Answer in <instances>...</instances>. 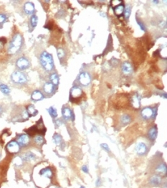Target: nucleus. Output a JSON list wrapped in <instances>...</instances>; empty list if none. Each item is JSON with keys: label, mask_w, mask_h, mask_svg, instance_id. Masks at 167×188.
Wrapping results in <instances>:
<instances>
[{"label": "nucleus", "mask_w": 167, "mask_h": 188, "mask_svg": "<svg viewBox=\"0 0 167 188\" xmlns=\"http://www.w3.org/2000/svg\"><path fill=\"white\" fill-rule=\"evenodd\" d=\"M101 147L103 148L105 150H106L107 152H109V151H110L108 146V144H101Z\"/></svg>", "instance_id": "58836bf2"}, {"label": "nucleus", "mask_w": 167, "mask_h": 188, "mask_svg": "<svg viewBox=\"0 0 167 188\" xmlns=\"http://www.w3.org/2000/svg\"><path fill=\"white\" fill-rule=\"evenodd\" d=\"M131 104L134 108L138 109L141 106V96L138 94L136 93L134 94V96L131 98Z\"/></svg>", "instance_id": "f8f14e48"}, {"label": "nucleus", "mask_w": 167, "mask_h": 188, "mask_svg": "<svg viewBox=\"0 0 167 188\" xmlns=\"http://www.w3.org/2000/svg\"><path fill=\"white\" fill-rule=\"evenodd\" d=\"M40 174L41 175H42V176H44V177L50 178L52 176V170L50 169V167H46V168L42 169V170L40 171Z\"/></svg>", "instance_id": "6ab92c4d"}, {"label": "nucleus", "mask_w": 167, "mask_h": 188, "mask_svg": "<svg viewBox=\"0 0 167 188\" xmlns=\"http://www.w3.org/2000/svg\"><path fill=\"white\" fill-rule=\"evenodd\" d=\"M53 141L56 144H60L62 141V137L58 134H55L53 135Z\"/></svg>", "instance_id": "c85d7f7f"}, {"label": "nucleus", "mask_w": 167, "mask_h": 188, "mask_svg": "<svg viewBox=\"0 0 167 188\" xmlns=\"http://www.w3.org/2000/svg\"><path fill=\"white\" fill-rule=\"evenodd\" d=\"M34 141L38 144H42L44 143V139H43V137H42V136H37L34 138Z\"/></svg>", "instance_id": "2f4dec72"}, {"label": "nucleus", "mask_w": 167, "mask_h": 188, "mask_svg": "<svg viewBox=\"0 0 167 188\" xmlns=\"http://www.w3.org/2000/svg\"><path fill=\"white\" fill-rule=\"evenodd\" d=\"M62 114L63 118L65 120H70V119H73V114L72 111L68 108V107H63L62 109Z\"/></svg>", "instance_id": "9b49d317"}, {"label": "nucleus", "mask_w": 167, "mask_h": 188, "mask_svg": "<svg viewBox=\"0 0 167 188\" xmlns=\"http://www.w3.org/2000/svg\"><path fill=\"white\" fill-rule=\"evenodd\" d=\"M80 188H85L84 186H81V187H80Z\"/></svg>", "instance_id": "79ce46f5"}, {"label": "nucleus", "mask_w": 167, "mask_h": 188, "mask_svg": "<svg viewBox=\"0 0 167 188\" xmlns=\"http://www.w3.org/2000/svg\"><path fill=\"white\" fill-rule=\"evenodd\" d=\"M27 113L30 116H36L37 114L38 111L33 105H30L27 107Z\"/></svg>", "instance_id": "5701e85b"}, {"label": "nucleus", "mask_w": 167, "mask_h": 188, "mask_svg": "<svg viewBox=\"0 0 167 188\" xmlns=\"http://www.w3.org/2000/svg\"><path fill=\"white\" fill-rule=\"evenodd\" d=\"M124 15H125V17L126 19H128L129 17H130V15H131V7H127L126 8L124 9Z\"/></svg>", "instance_id": "7c9ffc66"}, {"label": "nucleus", "mask_w": 167, "mask_h": 188, "mask_svg": "<svg viewBox=\"0 0 167 188\" xmlns=\"http://www.w3.org/2000/svg\"><path fill=\"white\" fill-rule=\"evenodd\" d=\"M82 170H83L84 172H85V173H88V169L87 166H85H85H83Z\"/></svg>", "instance_id": "ea45409f"}, {"label": "nucleus", "mask_w": 167, "mask_h": 188, "mask_svg": "<svg viewBox=\"0 0 167 188\" xmlns=\"http://www.w3.org/2000/svg\"><path fill=\"white\" fill-rule=\"evenodd\" d=\"M122 1H121V0H113L112 1H111V4H112V7H113V8H115V7H116L118 6H119V5H121V4H122Z\"/></svg>", "instance_id": "473e14b6"}, {"label": "nucleus", "mask_w": 167, "mask_h": 188, "mask_svg": "<svg viewBox=\"0 0 167 188\" xmlns=\"http://www.w3.org/2000/svg\"><path fill=\"white\" fill-rule=\"evenodd\" d=\"M38 22V18L36 15H32L30 18V24L32 25V27H35L37 25Z\"/></svg>", "instance_id": "cd10ccee"}, {"label": "nucleus", "mask_w": 167, "mask_h": 188, "mask_svg": "<svg viewBox=\"0 0 167 188\" xmlns=\"http://www.w3.org/2000/svg\"><path fill=\"white\" fill-rule=\"evenodd\" d=\"M47 111L49 112L50 115L52 117V118H56L58 116V112H57V110L54 107H50L47 109Z\"/></svg>", "instance_id": "a878e982"}, {"label": "nucleus", "mask_w": 167, "mask_h": 188, "mask_svg": "<svg viewBox=\"0 0 167 188\" xmlns=\"http://www.w3.org/2000/svg\"><path fill=\"white\" fill-rule=\"evenodd\" d=\"M5 42H6V40H5L0 39V51L3 49V48H4V45Z\"/></svg>", "instance_id": "4c0bfd02"}, {"label": "nucleus", "mask_w": 167, "mask_h": 188, "mask_svg": "<svg viewBox=\"0 0 167 188\" xmlns=\"http://www.w3.org/2000/svg\"><path fill=\"white\" fill-rule=\"evenodd\" d=\"M22 45V37L19 34H16L11 41L8 48V53L14 55L20 50Z\"/></svg>", "instance_id": "f03ea898"}, {"label": "nucleus", "mask_w": 167, "mask_h": 188, "mask_svg": "<svg viewBox=\"0 0 167 188\" xmlns=\"http://www.w3.org/2000/svg\"><path fill=\"white\" fill-rule=\"evenodd\" d=\"M11 79L15 83H19V84H23L27 81L26 75L20 71L14 72L11 75Z\"/></svg>", "instance_id": "7ed1b4c3"}, {"label": "nucleus", "mask_w": 167, "mask_h": 188, "mask_svg": "<svg viewBox=\"0 0 167 188\" xmlns=\"http://www.w3.org/2000/svg\"><path fill=\"white\" fill-rule=\"evenodd\" d=\"M57 53H58V56L59 59H62L63 57H65V52L64 50L62 49V48H59L58 50Z\"/></svg>", "instance_id": "c756f323"}, {"label": "nucleus", "mask_w": 167, "mask_h": 188, "mask_svg": "<svg viewBox=\"0 0 167 188\" xmlns=\"http://www.w3.org/2000/svg\"><path fill=\"white\" fill-rule=\"evenodd\" d=\"M141 116L145 119L153 118V109H152L150 107L144 108L141 111Z\"/></svg>", "instance_id": "6e6552de"}, {"label": "nucleus", "mask_w": 167, "mask_h": 188, "mask_svg": "<svg viewBox=\"0 0 167 188\" xmlns=\"http://www.w3.org/2000/svg\"><path fill=\"white\" fill-rule=\"evenodd\" d=\"M1 111H2V109H1V108L0 107V114H1Z\"/></svg>", "instance_id": "a19ab883"}, {"label": "nucleus", "mask_w": 167, "mask_h": 188, "mask_svg": "<svg viewBox=\"0 0 167 188\" xmlns=\"http://www.w3.org/2000/svg\"><path fill=\"white\" fill-rule=\"evenodd\" d=\"M6 19H7V16H6V15L1 14V15H0V24H1V23H3V22L6 20Z\"/></svg>", "instance_id": "e433bc0d"}, {"label": "nucleus", "mask_w": 167, "mask_h": 188, "mask_svg": "<svg viewBox=\"0 0 167 188\" xmlns=\"http://www.w3.org/2000/svg\"><path fill=\"white\" fill-rule=\"evenodd\" d=\"M24 10L27 15H32L34 12V6L32 2H27L24 6Z\"/></svg>", "instance_id": "4468645a"}, {"label": "nucleus", "mask_w": 167, "mask_h": 188, "mask_svg": "<svg viewBox=\"0 0 167 188\" xmlns=\"http://www.w3.org/2000/svg\"><path fill=\"white\" fill-rule=\"evenodd\" d=\"M136 151L137 152L138 154L139 155H143L146 154V151H147V147L146 145L143 143V142H140L138 143L136 146Z\"/></svg>", "instance_id": "9d476101"}, {"label": "nucleus", "mask_w": 167, "mask_h": 188, "mask_svg": "<svg viewBox=\"0 0 167 188\" xmlns=\"http://www.w3.org/2000/svg\"><path fill=\"white\" fill-rule=\"evenodd\" d=\"M17 66L18 68L21 70H25L30 67V62L26 57H22L17 60Z\"/></svg>", "instance_id": "0eeeda50"}, {"label": "nucleus", "mask_w": 167, "mask_h": 188, "mask_svg": "<svg viewBox=\"0 0 167 188\" xmlns=\"http://www.w3.org/2000/svg\"><path fill=\"white\" fill-rule=\"evenodd\" d=\"M137 22H138V26L140 27L141 30H143V31H146V26L144 25V24L142 22L137 20Z\"/></svg>", "instance_id": "f704fd0d"}, {"label": "nucleus", "mask_w": 167, "mask_h": 188, "mask_svg": "<svg viewBox=\"0 0 167 188\" xmlns=\"http://www.w3.org/2000/svg\"><path fill=\"white\" fill-rule=\"evenodd\" d=\"M54 88H55V85L52 83H46L43 87V90L47 94L52 93L54 92Z\"/></svg>", "instance_id": "dca6fc26"}, {"label": "nucleus", "mask_w": 167, "mask_h": 188, "mask_svg": "<svg viewBox=\"0 0 167 188\" xmlns=\"http://www.w3.org/2000/svg\"><path fill=\"white\" fill-rule=\"evenodd\" d=\"M121 120L123 125H127L131 121V118L128 114H124L121 116Z\"/></svg>", "instance_id": "412c9836"}, {"label": "nucleus", "mask_w": 167, "mask_h": 188, "mask_svg": "<svg viewBox=\"0 0 167 188\" xmlns=\"http://www.w3.org/2000/svg\"><path fill=\"white\" fill-rule=\"evenodd\" d=\"M51 83L54 85H58L59 83V77L57 73H52L51 74L50 77Z\"/></svg>", "instance_id": "aec40b11"}, {"label": "nucleus", "mask_w": 167, "mask_h": 188, "mask_svg": "<svg viewBox=\"0 0 167 188\" xmlns=\"http://www.w3.org/2000/svg\"><path fill=\"white\" fill-rule=\"evenodd\" d=\"M14 162H15V163L16 164L17 166H19V165L22 164V159L20 157H17V158L15 159Z\"/></svg>", "instance_id": "c9c22d12"}, {"label": "nucleus", "mask_w": 167, "mask_h": 188, "mask_svg": "<svg viewBox=\"0 0 167 188\" xmlns=\"http://www.w3.org/2000/svg\"><path fill=\"white\" fill-rule=\"evenodd\" d=\"M79 81L81 85L84 86H87L91 84V77L90 74L86 72H83L79 75Z\"/></svg>", "instance_id": "39448f33"}, {"label": "nucleus", "mask_w": 167, "mask_h": 188, "mask_svg": "<svg viewBox=\"0 0 167 188\" xmlns=\"http://www.w3.org/2000/svg\"><path fill=\"white\" fill-rule=\"evenodd\" d=\"M22 158L25 161H31V160H33L35 158V156L34 155L33 153L30 152H28L24 154Z\"/></svg>", "instance_id": "b1692460"}, {"label": "nucleus", "mask_w": 167, "mask_h": 188, "mask_svg": "<svg viewBox=\"0 0 167 188\" xmlns=\"http://www.w3.org/2000/svg\"><path fill=\"white\" fill-rule=\"evenodd\" d=\"M0 90L4 94H6V95H8L9 93H10V90H9V87L7 85H4V84H1L0 85Z\"/></svg>", "instance_id": "bb28decb"}, {"label": "nucleus", "mask_w": 167, "mask_h": 188, "mask_svg": "<svg viewBox=\"0 0 167 188\" xmlns=\"http://www.w3.org/2000/svg\"><path fill=\"white\" fill-rule=\"evenodd\" d=\"M37 132V130L36 126H32V127H31V128H30V129H28V131H27V133H28L30 135H31V136H32V135H34V134H35Z\"/></svg>", "instance_id": "72a5a7b5"}, {"label": "nucleus", "mask_w": 167, "mask_h": 188, "mask_svg": "<svg viewBox=\"0 0 167 188\" xmlns=\"http://www.w3.org/2000/svg\"><path fill=\"white\" fill-rule=\"evenodd\" d=\"M157 134H158V129H157L156 126H153V127H151L150 130L149 131V134H148L149 138L152 141L156 139V137H157Z\"/></svg>", "instance_id": "2eb2a0df"}, {"label": "nucleus", "mask_w": 167, "mask_h": 188, "mask_svg": "<svg viewBox=\"0 0 167 188\" xmlns=\"http://www.w3.org/2000/svg\"><path fill=\"white\" fill-rule=\"evenodd\" d=\"M29 142H30V138L27 134H22L17 139V143L22 147L27 145Z\"/></svg>", "instance_id": "ddd939ff"}, {"label": "nucleus", "mask_w": 167, "mask_h": 188, "mask_svg": "<svg viewBox=\"0 0 167 188\" xmlns=\"http://www.w3.org/2000/svg\"><path fill=\"white\" fill-rule=\"evenodd\" d=\"M7 149L9 153L11 154H16L19 152V144L17 143V141H12L9 143L7 146Z\"/></svg>", "instance_id": "423d86ee"}, {"label": "nucleus", "mask_w": 167, "mask_h": 188, "mask_svg": "<svg viewBox=\"0 0 167 188\" xmlns=\"http://www.w3.org/2000/svg\"><path fill=\"white\" fill-rule=\"evenodd\" d=\"M83 95V91L79 88L75 86L70 90V101L73 102L77 101V99H80Z\"/></svg>", "instance_id": "20e7f679"}, {"label": "nucleus", "mask_w": 167, "mask_h": 188, "mask_svg": "<svg viewBox=\"0 0 167 188\" xmlns=\"http://www.w3.org/2000/svg\"><path fill=\"white\" fill-rule=\"evenodd\" d=\"M31 98L34 101H40V100L43 99L44 96H43V94L40 90H34L33 93H32V94L31 96Z\"/></svg>", "instance_id": "a211bd4d"}, {"label": "nucleus", "mask_w": 167, "mask_h": 188, "mask_svg": "<svg viewBox=\"0 0 167 188\" xmlns=\"http://www.w3.org/2000/svg\"><path fill=\"white\" fill-rule=\"evenodd\" d=\"M121 70H122V72L125 75H131V74L132 73V72H133V67H132L131 64L129 62H124L122 64Z\"/></svg>", "instance_id": "1a4fd4ad"}, {"label": "nucleus", "mask_w": 167, "mask_h": 188, "mask_svg": "<svg viewBox=\"0 0 167 188\" xmlns=\"http://www.w3.org/2000/svg\"><path fill=\"white\" fill-rule=\"evenodd\" d=\"M151 183L153 185H159L161 183V178L159 175L153 176L151 178Z\"/></svg>", "instance_id": "393cba45"}, {"label": "nucleus", "mask_w": 167, "mask_h": 188, "mask_svg": "<svg viewBox=\"0 0 167 188\" xmlns=\"http://www.w3.org/2000/svg\"><path fill=\"white\" fill-rule=\"evenodd\" d=\"M113 9H114L115 14H116V15H118V16H120V15H121L123 13V12H124V6H123V4H121V5L118 6L116 7L113 8Z\"/></svg>", "instance_id": "4be33fe9"}, {"label": "nucleus", "mask_w": 167, "mask_h": 188, "mask_svg": "<svg viewBox=\"0 0 167 188\" xmlns=\"http://www.w3.org/2000/svg\"><path fill=\"white\" fill-rule=\"evenodd\" d=\"M156 171V173L158 174L159 176V175L164 176L167 173V166H166V164H159V166L157 167Z\"/></svg>", "instance_id": "f3484780"}, {"label": "nucleus", "mask_w": 167, "mask_h": 188, "mask_svg": "<svg viewBox=\"0 0 167 188\" xmlns=\"http://www.w3.org/2000/svg\"><path fill=\"white\" fill-rule=\"evenodd\" d=\"M40 63L43 67V68L50 72L54 68V60L52 55L49 52L44 51L40 55Z\"/></svg>", "instance_id": "f257e3e1"}]
</instances>
